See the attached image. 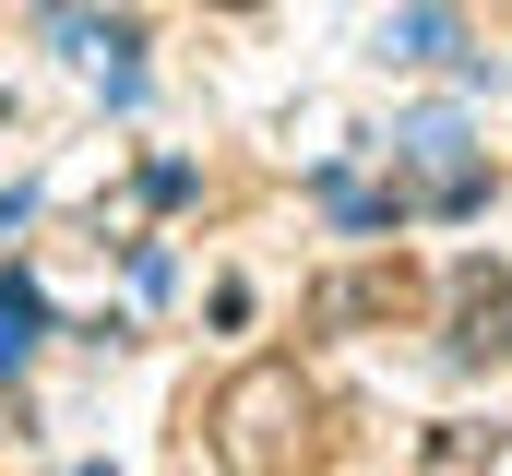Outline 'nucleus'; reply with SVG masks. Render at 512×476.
<instances>
[{
  "mask_svg": "<svg viewBox=\"0 0 512 476\" xmlns=\"http://www.w3.org/2000/svg\"><path fill=\"white\" fill-rule=\"evenodd\" d=\"M215 453H227V465H298V453H310V393H298V369H239V381L215 393Z\"/></svg>",
  "mask_w": 512,
  "mask_h": 476,
  "instance_id": "obj_1",
  "label": "nucleus"
},
{
  "mask_svg": "<svg viewBox=\"0 0 512 476\" xmlns=\"http://www.w3.org/2000/svg\"><path fill=\"white\" fill-rule=\"evenodd\" d=\"M36 322H48V310H36V286H12V274H0V357L36 346Z\"/></svg>",
  "mask_w": 512,
  "mask_h": 476,
  "instance_id": "obj_2",
  "label": "nucleus"
}]
</instances>
